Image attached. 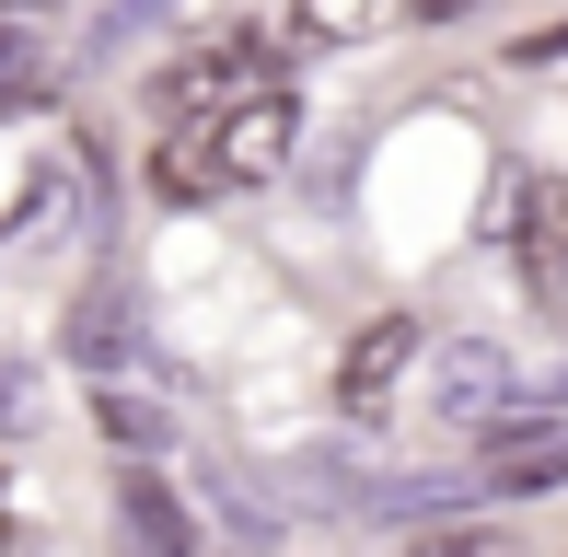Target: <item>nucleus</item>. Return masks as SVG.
I'll return each mask as SVG.
<instances>
[{
    "label": "nucleus",
    "mask_w": 568,
    "mask_h": 557,
    "mask_svg": "<svg viewBox=\"0 0 568 557\" xmlns=\"http://www.w3.org/2000/svg\"><path fill=\"white\" fill-rule=\"evenodd\" d=\"M255 82H278V36L267 23H221V36L174 47V59L151 70V129H210V117L244 105Z\"/></svg>",
    "instance_id": "f257e3e1"
},
{
    "label": "nucleus",
    "mask_w": 568,
    "mask_h": 557,
    "mask_svg": "<svg viewBox=\"0 0 568 557\" xmlns=\"http://www.w3.org/2000/svg\"><path fill=\"white\" fill-rule=\"evenodd\" d=\"M291 151H302L291 82H255L244 105L210 117V174H221V198H232V186H278V163H291Z\"/></svg>",
    "instance_id": "f03ea898"
},
{
    "label": "nucleus",
    "mask_w": 568,
    "mask_h": 557,
    "mask_svg": "<svg viewBox=\"0 0 568 557\" xmlns=\"http://www.w3.org/2000/svg\"><path fill=\"white\" fill-rule=\"evenodd\" d=\"M70 361H82L93 384H116V372H151V348H140V302H128V278H93V291L70 302Z\"/></svg>",
    "instance_id": "7ed1b4c3"
},
{
    "label": "nucleus",
    "mask_w": 568,
    "mask_h": 557,
    "mask_svg": "<svg viewBox=\"0 0 568 557\" xmlns=\"http://www.w3.org/2000/svg\"><path fill=\"white\" fill-rule=\"evenodd\" d=\"M476 442H487V488H499V499H534V488H557V476H568V429L523 418V407H499Z\"/></svg>",
    "instance_id": "20e7f679"
},
{
    "label": "nucleus",
    "mask_w": 568,
    "mask_h": 557,
    "mask_svg": "<svg viewBox=\"0 0 568 557\" xmlns=\"http://www.w3.org/2000/svg\"><path fill=\"white\" fill-rule=\"evenodd\" d=\"M523 278H534V302L568 291V186H557V174L523 186Z\"/></svg>",
    "instance_id": "39448f33"
},
{
    "label": "nucleus",
    "mask_w": 568,
    "mask_h": 557,
    "mask_svg": "<svg viewBox=\"0 0 568 557\" xmlns=\"http://www.w3.org/2000/svg\"><path fill=\"white\" fill-rule=\"evenodd\" d=\"M406 348H418V325H406V314H383L372 337H348V361H337V407H383V395H395V372H406Z\"/></svg>",
    "instance_id": "423d86ee"
},
{
    "label": "nucleus",
    "mask_w": 568,
    "mask_h": 557,
    "mask_svg": "<svg viewBox=\"0 0 568 557\" xmlns=\"http://www.w3.org/2000/svg\"><path fill=\"white\" fill-rule=\"evenodd\" d=\"M499 407H510V361H499V348H453V361H442V418L487 429Z\"/></svg>",
    "instance_id": "0eeeda50"
},
{
    "label": "nucleus",
    "mask_w": 568,
    "mask_h": 557,
    "mask_svg": "<svg viewBox=\"0 0 568 557\" xmlns=\"http://www.w3.org/2000/svg\"><path fill=\"white\" fill-rule=\"evenodd\" d=\"M116 512H128V535H140V546H197V523L174 512V488H163V476H151V465H128Z\"/></svg>",
    "instance_id": "6e6552de"
},
{
    "label": "nucleus",
    "mask_w": 568,
    "mask_h": 557,
    "mask_svg": "<svg viewBox=\"0 0 568 557\" xmlns=\"http://www.w3.org/2000/svg\"><path fill=\"white\" fill-rule=\"evenodd\" d=\"M383 12H406V0H291V47H359Z\"/></svg>",
    "instance_id": "1a4fd4ad"
},
{
    "label": "nucleus",
    "mask_w": 568,
    "mask_h": 557,
    "mask_svg": "<svg viewBox=\"0 0 568 557\" xmlns=\"http://www.w3.org/2000/svg\"><path fill=\"white\" fill-rule=\"evenodd\" d=\"M23 105H47V47H36V23H0V117H23Z\"/></svg>",
    "instance_id": "9d476101"
},
{
    "label": "nucleus",
    "mask_w": 568,
    "mask_h": 557,
    "mask_svg": "<svg viewBox=\"0 0 568 557\" xmlns=\"http://www.w3.org/2000/svg\"><path fill=\"white\" fill-rule=\"evenodd\" d=\"M93 418H105L116 442H140V453H163V442H174L163 407H140V395H128V372H116V384H93Z\"/></svg>",
    "instance_id": "9b49d317"
},
{
    "label": "nucleus",
    "mask_w": 568,
    "mask_h": 557,
    "mask_svg": "<svg viewBox=\"0 0 568 557\" xmlns=\"http://www.w3.org/2000/svg\"><path fill=\"white\" fill-rule=\"evenodd\" d=\"M523 59H534V70H557V59H568V23H534V36H523Z\"/></svg>",
    "instance_id": "f8f14e48"
},
{
    "label": "nucleus",
    "mask_w": 568,
    "mask_h": 557,
    "mask_svg": "<svg viewBox=\"0 0 568 557\" xmlns=\"http://www.w3.org/2000/svg\"><path fill=\"white\" fill-rule=\"evenodd\" d=\"M476 0H406V23H464Z\"/></svg>",
    "instance_id": "ddd939ff"
}]
</instances>
